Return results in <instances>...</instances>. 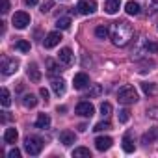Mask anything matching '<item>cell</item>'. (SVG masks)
<instances>
[{
	"instance_id": "cell-10",
	"label": "cell",
	"mask_w": 158,
	"mask_h": 158,
	"mask_svg": "<svg viewBox=\"0 0 158 158\" xmlns=\"http://www.w3.org/2000/svg\"><path fill=\"white\" fill-rule=\"evenodd\" d=\"M112 143H114V139H112L110 136H99V138L95 139L97 151H108V149L112 147Z\"/></svg>"
},
{
	"instance_id": "cell-5",
	"label": "cell",
	"mask_w": 158,
	"mask_h": 158,
	"mask_svg": "<svg viewBox=\"0 0 158 158\" xmlns=\"http://www.w3.org/2000/svg\"><path fill=\"white\" fill-rule=\"evenodd\" d=\"M11 23H13V26H15L17 30H24V28L30 24V15H28L26 11H17V13L13 15Z\"/></svg>"
},
{
	"instance_id": "cell-25",
	"label": "cell",
	"mask_w": 158,
	"mask_h": 158,
	"mask_svg": "<svg viewBox=\"0 0 158 158\" xmlns=\"http://www.w3.org/2000/svg\"><path fill=\"white\" fill-rule=\"evenodd\" d=\"M56 26H58V30H69L71 19H69V17H60V19L56 21Z\"/></svg>"
},
{
	"instance_id": "cell-8",
	"label": "cell",
	"mask_w": 158,
	"mask_h": 158,
	"mask_svg": "<svg viewBox=\"0 0 158 158\" xmlns=\"http://www.w3.org/2000/svg\"><path fill=\"white\" fill-rule=\"evenodd\" d=\"M78 115H82V117H91L93 114H95V108H93V104L91 102H78V106H76V110H74Z\"/></svg>"
},
{
	"instance_id": "cell-33",
	"label": "cell",
	"mask_w": 158,
	"mask_h": 158,
	"mask_svg": "<svg viewBox=\"0 0 158 158\" xmlns=\"http://www.w3.org/2000/svg\"><path fill=\"white\" fill-rule=\"evenodd\" d=\"M145 50L147 52H158V45L152 41H145Z\"/></svg>"
},
{
	"instance_id": "cell-34",
	"label": "cell",
	"mask_w": 158,
	"mask_h": 158,
	"mask_svg": "<svg viewBox=\"0 0 158 158\" xmlns=\"http://www.w3.org/2000/svg\"><path fill=\"white\" fill-rule=\"evenodd\" d=\"M147 8H149L151 13L158 11V0H147Z\"/></svg>"
},
{
	"instance_id": "cell-41",
	"label": "cell",
	"mask_w": 158,
	"mask_h": 158,
	"mask_svg": "<svg viewBox=\"0 0 158 158\" xmlns=\"http://www.w3.org/2000/svg\"><path fill=\"white\" fill-rule=\"evenodd\" d=\"M156 30H158V26H156Z\"/></svg>"
},
{
	"instance_id": "cell-38",
	"label": "cell",
	"mask_w": 158,
	"mask_h": 158,
	"mask_svg": "<svg viewBox=\"0 0 158 158\" xmlns=\"http://www.w3.org/2000/svg\"><path fill=\"white\" fill-rule=\"evenodd\" d=\"M0 11H2V13L10 11V2H8V0H2V10H0Z\"/></svg>"
},
{
	"instance_id": "cell-39",
	"label": "cell",
	"mask_w": 158,
	"mask_h": 158,
	"mask_svg": "<svg viewBox=\"0 0 158 158\" xmlns=\"http://www.w3.org/2000/svg\"><path fill=\"white\" fill-rule=\"evenodd\" d=\"M39 95H41V97H43L45 101H48V89H45V88H41V89H39Z\"/></svg>"
},
{
	"instance_id": "cell-1",
	"label": "cell",
	"mask_w": 158,
	"mask_h": 158,
	"mask_svg": "<svg viewBox=\"0 0 158 158\" xmlns=\"http://www.w3.org/2000/svg\"><path fill=\"white\" fill-rule=\"evenodd\" d=\"M132 26L125 21H117L112 24V30H110V37L114 41L115 47H127L132 39Z\"/></svg>"
},
{
	"instance_id": "cell-24",
	"label": "cell",
	"mask_w": 158,
	"mask_h": 158,
	"mask_svg": "<svg viewBox=\"0 0 158 158\" xmlns=\"http://www.w3.org/2000/svg\"><path fill=\"white\" fill-rule=\"evenodd\" d=\"M73 156H74V158H80V156L89 158V156H91V151H89V149H86V147H76V149L73 151Z\"/></svg>"
},
{
	"instance_id": "cell-7",
	"label": "cell",
	"mask_w": 158,
	"mask_h": 158,
	"mask_svg": "<svg viewBox=\"0 0 158 158\" xmlns=\"http://www.w3.org/2000/svg\"><path fill=\"white\" fill-rule=\"evenodd\" d=\"M73 86H74V89H86L89 86V76L86 73H76L73 78Z\"/></svg>"
},
{
	"instance_id": "cell-9",
	"label": "cell",
	"mask_w": 158,
	"mask_h": 158,
	"mask_svg": "<svg viewBox=\"0 0 158 158\" xmlns=\"http://www.w3.org/2000/svg\"><path fill=\"white\" fill-rule=\"evenodd\" d=\"M60 41H61V34H60V32H50V34L45 37L43 47H45V48H54Z\"/></svg>"
},
{
	"instance_id": "cell-37",
	"label": "cell",
	"mask_w": 158,
	"mask_h": 158,
	"mask_svg": "<svg viewBox=\"0 0 158 158\" xmlns=\"http://www.w3.org/2000/svg\"><path fill=\"white\" fill-rule=\"evenodd\" d=\"M52 6H54V2H47V4H43V6H41V11H43V13H47V11H50V8H52Z\"/></svg>"
},
{
	"instance_id": "cell-36",
	"label": "cell",
	"mask_w": 158,
	"mask_h": 158,
	"mask_svg": "<svg viewBox=\"0 0 158 158\" xmlns=\"http://www.w3.org/2000/svg\"><path fill=\"white\" fill-rule=\"evenodd\" d=\"M8 156H10V158H19V156H21V151L15 147V149H11V151L8 152Z\"/></svg>"
},
{
	"instance_id": "cell-22",
	"label": "cell",
	"mask_w": 158,
	"mask_h": 158,
	"mask_svg": "<svg viewBox=\"0 0 158 158\" xmlns=\"http://www.w3.org/2000/svg\"><path fill=\"white\" fill-rule=\"evenodd\" d=\"M23 104H24L26 108H34V106H37V99H35V95L26 93V95L23 97Z\"/></svg>"
},
{
	"instance_id": "cell-12",
	"label": "cell",
	"mask_w": 158,
	"mask_h": 158,
	"mask_svg": "<svg viewBox=\"0 0 158 158\" xmlns=\"http://www.w3.org/2000/svg\"><path fill=\"white\" fill-rule=\"evenodd\" d=\"M119 6H121V0H106V4H104V10L108 15H114L119 11Z\"/></svg>"
},
{
	"instance_id": "cell-30",
	"label": "cell",
	"mask_w": 158,
	"mask_h": 158,
	"mask_svg": "<svg viewBox=\"0 0 158 158\" xmlns=\"http://www.w3.org/2000/svg\"><path fill=\"white\" fill-rule=\"evenodd\" d=\"M117 115H119V123H127V121L130 119V112H128L127 108H125V110H119Z\"/></svg>"
},
{
	"instance_id": "cell-28",
	"label": "cell",
	"mask_w": 158,
	"mask_h": 158,
	"mask_svg": "<svg viewBox=\"0 0 158 158\" xmlns=\"http://www.w3.org/2000/svg\"><path fill=\"white\" fill-rule=\"evenodd\" d=\"M47 65H48V74H60V73L63 71V69H60L52 60H48V61H47Z\"/></svg>"
},
{
	"instance_id": "cell-21",
	"label": "cell",
	"mask_w": 158,
	"mask_h": 158,
	"mask_svg": "<svg viewBox=\"0 0 158 158\" xmlns=\"http://www.w3.org/2000/svg\"><path fill=\"white\" fill-rule=\"evenodd\" d=\"M125 11H127L128 15H138V13H139V4H136L134 0H130V2L125 4Z\"/></svg>"
},
{
	"instance_id": "cell-16",
	"label": "cell",
	"mask_w": 158,
	"mask_h": 158,
	"mask_svg": "<svg viewBox=\"0 0 158 158\" xmlns=\"http://www.w3.org/2000/svg\"><path fill=\"white\" fill-rule=\"evenodd\" d=\"M17 138H19V132L15 128H6V132H4V141L6 143H15Z\"/></svg>"
},
{
	"instance_id": "cell-6",
	"label": "cell",
	"mask_w": 158,
	"mask_h": 158,
	"mask_svg": "<svg viewBox=\"0 0 158 158\" xmlns=\"http://www.w3.org/2000/svg\"><path fill=\"white\" fill-rule=\"evenodd\" d=\"M95 10H97V4L93 0H80L76 4V11L80 15H91V13H95Z\"/></svg>"
},
{
	"instance_id": "cell-27",
	"label": "cell",
	"mask_w": 158,
	"mask_h": 158,
	"mask_svg": "<svg viewBox=\"0 0 158 158\" xmlns=\"http://www.w3.org/2000/svg\"><path fill=\"white\" fill-rule=\"evenodd\" d=\"M95 35H97L99 39H106V37L110 35V32H108L106 26H97V28H95Z\"/></svg>"
},
{
	"instance_id": "cell-26",
	"label": "cell",
	"mask_w": 158,
	"mask_h": 158,
	"mask_svg": "<svg viewBox=\"0 0 158 158\" xmlns=\"http://www.w3.org/2000/svg\"><path fill=\"white\" fill-rule=\"evenodd\" d=\"M15 48H17L19 52H30V43L24 41V39H19V41L15 43Z\"/></svg>"
},
{
	"instance_id": "cell-4",
	"label": "cell",
	"mask_w": 158,
	"mask_h": 158,
	"mask_svg": "<svg viewBox=\"0 0 158 158\" xmlns=\"http://www.w3.org/2000/svg\"><path fill=\"white\" fill-rule=\"evenodd\" d=\"M17 69H19V60H15V58H4V60H2V65H0L2 74L10 76V74L17 73Z\"/></svg>"
},
{
	"instance_id": "cell-20",
	"label": "cell",
	"mask_w": 158,
	"mask_h": 158,
	"mask_svg": "<svg viewBox=\"0 0 158 158\" xmlns=\"http://www.w3.org/2000/svg\"><path fill=\"white\" fill-rule=\"evenodd\" d=\"M101 95H102V86L101 84H93L89 88V91H88V99H97Z\"/></svg>"
},
{
	"instance_id": "cell-31",
	"label": "cell",
	"mask_w": 158,
	"mask_h": 158,
	"mask_svg": "<svg viewBox=\"0 0 158 158\" xmlns=\"http://www.w3.org/2000/svg\"><path fill=\"white\" fill-rule=\"evenodd\" d=\"M110 128V123L108 121H101V123H97L95 127H93V130L95 132H101V130H108Z\"/></svg>"
},
{
	"instance_id": "cell-11",
	"label": "cell",
	"mask_w": 158,
	"mask_h": 158,
	"mask_svg": "<svg viewBox=\"0 0 158 158\" xmlns=\"http://www.w3.org/2000/svg\"><path fill=\"white\" fill-rule=\"evenodd\" d=\"M58 61L60 63H63V65H71L73 63V50L71 48H61L60 50V54H58Z\"/></svg>"
},
{
	"instance_id": "cell-29",
	"label": "cell",
	"mask_w": 158,
	"mask_h": 158,
	"mask_svg": "<svg viewBox=\"0 0 158 158\" xmlns=\"http://www.w3.org/2000/svg\"><path fill=\"white\" fill-rule=\"evenodd\" d=\"M101 114H102V117H108L112 114V104L110 102H102L101 104Z\"/></svg>"
},
{
	"instance_id": "cell-2",
	"label": "cell",
	"mask_w": 158,
	"mask_h": 158,
	"mask_svg": "<svg viewBox=\"0 0 158 158\" xmlns=\"http://www.w3.org/2000/svg\"><path fill=\"white\" fill-rule=\"evenodd\" d=\"M117 101L121 104H134L138 101V91L134 89V86H123L117 91Z\"/></svg>"
},
{
	"instance_id": "cell-18",
	"label": "cell",
	"mask_w": 158,
	"mask_h": 158,
	"mask_svg": "<svg viewBox=\"0 0 158 158\" xmlns=\"http://www.w3.org/2000/svg\"><path fill=\"white\" fill-rule=\"evenodd\" d=\"M52 89H54L56 95H63L65 93V82L61 80V78H60V80L56 78V80H52Z\"/></svg>"
},
{
	"instance_id": "cell-3",
	"label": "cell",
	"mask_w": 158,
	"mask_h": 158,
	"mask_svg": "<svg viewBox=\"0 0 158 158\" xmlns=\"http://www.w3.org/2000/svg\"><path fill=\"white\" fill-rule=\"evenodd\" d=\"M24 149L30 156H37L43 151V139L37 138V136H28L24 139Z\"/></svg>"
},
{
	"instance_id": "cell-23",
	"label": "cell",
	"mask_w": 158,
	"mask_h": 158,
	"mask_svg": "<svg viewBox=\"0 0 158 158\" xmlns=\"http://www.w3.org/2000/svg\"><path fill=\"white\" fill-rule=\"evenodd\" d=\"M123 151H125V152H134V141H132L130 134H127V136L123 138Z\"/></svg>"
},
{
	"instance_id": "cell-15",
	"label": "cell",
	"mask_w": 158,
	"mask_h": 158,
	"mask_svg": "<svg viewBox=\"0 0 158 158\" xmlns=\"http://www.w3.org/2000/svg\"><path fill=\"white\" fill-rule=\"evenodd\" d=\"M35 127L37 128H48L50 127V117L47 114H39L37 119H35Z\"/></svg>"
},
{
	"instance_id": "cell-19",
	"label": "cell",
	"mask_w": 158,
	"mask_h": 158,
	"mask_svg": "<svg viewBox=\"0 0 158 158\" xmlns=\"http://www.w3.org/2000/svg\"><path fill=\"white\" fill-rule=\"evenodd\" d=\"M0 102H2L4 108H8V106L11 104V95H10V91H8L6 88L0 89Z\"/></svg>"
},
{
	"instance_id": "cell-14",
	"label": "cell",
	"mask_w": 158,
	"mask_h": 158,
	"mask_svg": "<svg viewBox=\"0 0 158 158\" xmlns=\"http://www.w3.org/2000/svg\"><path fill=\"white\" fill-rule=\"evenodd\" d=\"M60 143H63V145H73V143H74V132H71V130L60 132Z\"/></svg>"
},
{
	"instance_id": "cell-40",
	"label": "cell",
	"mask_w": 158,
	"mask_h": 158,
	"mask_svg": "<svg viewBox=\"0 0 158 158\" xmlns=\"http://www.w3.org/2000/svg\"><path fill=\"white\" fill-rule=\"evenodd\" d=\"M37 2H39V0H24V4H26V6H35Z\"/></svg>"
},
{
	"instance_id": "cell-35",
	"label": "cell",
	"mask_w": 158,
	"mask_h": 158,
	"mask_svg": "<svg viewBox=\"0 0 158 158\" xmlns=\"http://www.w3.org/2000/svg\"><path fill=\"white\" fill-rule=\"evenodd\" d=\"M147 115L152 117V119H158V108H149L147 110Z\"/></svg>"
},
{
	"instance_id": "cell-13",
	"label": "cell",
	"mask_w": 158,
	"mask_h": 158,
	"mask_svg": "<svg viewBox=\"0 0 158 158\" xmlns=\"http://www.w3.org/2000/svg\"><path fill=\"white\" fill-rule=\"evenodd\" d=\"M28 78H30L32 82H41V73H39V69H37L35 63L28 65Z\"/></svg>"
},
{
	"instance_id": "cell-32",
	"label": "cell",
	"mask_w": 158,
	"mask_h": 158,
	"mask_svg": "<svg viewBox=\"0 0 158 158\" xmlns=\"http://www.w3.org/2000/svg\"><path fill=\"white\" fill-rule=\"evenodd\" d=\"M141 88H143V91H145L147 95H152V93L156 91V88H154V84H149V82H145V84H141Z\"/></svg>"
},
{
	"instance_id": "cell-17",
	"label": "cell",
	"mask_w": 158,
	"mask_h": 158,
	"mask_svg": "<svg viewBox=\"0 0 158 158\" xmlns=\"http://www.w3.org/2000/svg\"><path fill=\"white\" fill-rule=\"evenodd\" d=\"M156 138H158V128H151L149 132H145V134H143L141 141H143L145 145H149V143H152V141H154Z\"/></svg>"
}]
</instances>
